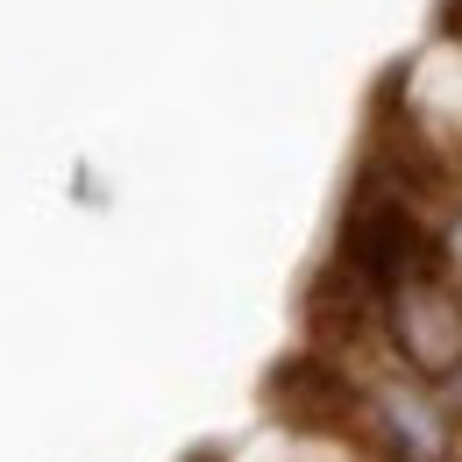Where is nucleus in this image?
<instances>
[{
	"label": "nucleus",
	"mask_w": 462,
	"mask_h": 462,
	"mask_svg": "<svg viewBox=\"0 0 462 462\" xmlns=\"http://www.w3.org/2000/svg\"><path fill=\"white\" fill-rule=\"evenodd\" d=\"M342 271L363 291L392 299V291L434 278V242L412 221L405 199H392V192H356V207H348V221H342Z\"/></svg>",
	"instance_id": "1"
},
{
	"label": "nucleus",
	"mask_w": 462,
	"mask_h": 462,
	"mask_svg": "<svg viewBox=\"0 0 462 462\" xmlns=\"http://www.w3.org/2000/svg\"><path fill=\"white\" fill-rule=\"evenodd\" d=\"M392 306V335H399L405 363L427 377H456L462 370V299L441 278H420L384 299Z\"/></svg>",
	"instance_id": "2"
},
{
	"label": "nucleus",
	"mask_w": 462,
	"mask_h": 462,
	"mask_svg": "<svg viewBox=\"0 0 462 462\" xmlns=\"http://www.w3.org/2000/svg\"><path fill=\"white\" fill-rule=\"evenodd\" d=\"M448 399H456V412H462V370H456V377H448Z\"/></svg>",
	"instance_id": "3"
}]
</instances>
